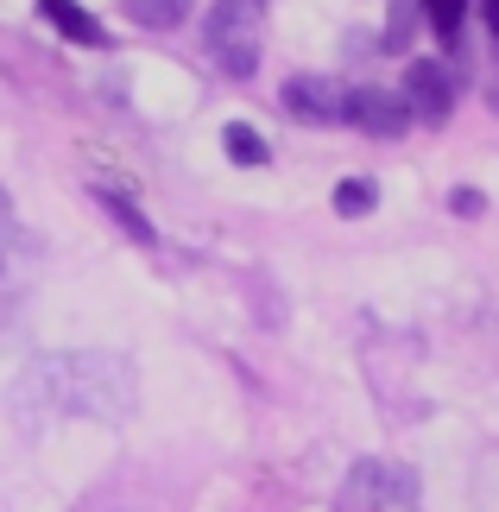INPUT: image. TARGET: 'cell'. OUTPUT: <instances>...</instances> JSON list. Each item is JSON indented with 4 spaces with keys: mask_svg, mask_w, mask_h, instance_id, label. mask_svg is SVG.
Instances as JSON below:
<instances>
[{
    "mask_svg": "<svg viewBox=\"0 0 499 512\" xmlns=\"http://www.w3.org/2000/svg\"><path fill=\"white\" fill-rule=\"evenodd\" d=\"M133 367L121 354H38L13 380V418L45 430L57 418H133Z\"/></svg>",
    "mask_w": 499,
    "mask_h": 512,
    "instance_id": "obj_1",
    "label": "cell"
},
{
    "mask_svg": "<svg viewBox=\"0 0 499 512\" xmlns=\"http://www.w3.org/2000/svg\"><path fill=\"white\" fill-rule=\"evenodd\" d=\"M203 45L222 76H253L259 70V7L247 0H215L203 19Z\"/></svg>",
    "mask_w": 499,
    "mask_h": 512,
    "instance_id": "obj_2",
    "label": "cell"
},
{
    "mask_svg": "<svg viewBox=\"0 0 499 512\" xmlns=\"http://www.w3.org/2000/svg\"><path fill=\"white\" fill-rule=\"evenodd\" d=\"M417 500V475L411 468H398L386 456H367V462H354V475L342 487V506L348 512H386V506H411Z\"/></svg>",
    "mask_w": 499,
    "mask_h": 512,
    "instance_id": "obj_3",
    "label": "cell"
},
{
    "mask_svg": "<svg viewBox=\"0 0 499 512\" xmlns=\"http://www.w3.org/2000/svg\"><path fill=\"white\" fill-rule=\"evenodd\" d=\"M342 121L373 133V140H398V133L411 127V108H405V95H392V89H354L342 102Z\"/></svg>",
    "mask_w": 499,
    "mask_h": 512,
    "instance_id": "obj_4",
    "label": "cell"
},
{
    "mask_svg": "<svg viewBox=\"0 0 499 512\" xmlns=\"http://www.w3.org/2000/svg\"><path fill=\"white\" fill-rule=\"evenodd\" d=\"M405 108H417L424 121H443L455 108V70L443 57H411L405 64Z\"/></svg>",
    "mask_w": 499,
    "mask_h": 512,
    "instance_id": "obj_5",
    "label": "cell"
},
{
    "mask_svg": "<svg viewBox=\"0 0 499 512\" xmlns=\"http://www.w3.org/2000/svg\"><path fill=\"white\" fill-rule=\"evenodd\" d=\"M278 102H285V114L304 121V127H335V121H342L348 89H335L329 76H291V83L278 89Z\"/></svg>",
    "mask_w": 499,
    "mask_h": 512,
    "instance_id": "obj_6",
    "label": "cell"
},
{
    "mask_svg": "<svg viewBox=\"0 0 499 512\" xmlns=\"http://www.w3.org/2000/svg\"><path fill=\"white\" fill-rule=\"evenodd\" d=\"M38 13L51 19L57 32L70 38V45H108V32H102V19H89L76 0H38Z\"/></svg>",
    "mask_w": 499,
    "mask_h": 512,
    "instance_id": "obj_7",
    "label": "cell"
},
{
    "mask_svg": "<svg viewBox=\"0 0 499 512\" xmlns=\"http://www.w3.org/2000/svg\"><path fill=\"white\" fill-rule=\"evenodd\" d=\"M222 146H228V159L234 165H272V146H266V133H259V127H247V121H228L222 127Z\"/></svg>",
    "mask_w": 499,
    "mask_h": 512,
    "instance_id": "obj_8",
    "label": "cell"
},
{
    "mask_svg": "<svg viewBox=\"0 0 499 512\" xmlns=\"http://www.w3.org/2000/svg\"><path fill=\"white\" fill-rule=\"evenodd\" d=\"M26 279H32V272H26V260H19V253H7V247H0V329L13 323L19 298H26Z\"/></svg>",
    "mask_w": 499,
    "mask_h": 512,
    "instance_id": "obj_9",
    "label": "cell"
},
{
    "mask_svg": "<svg viewBox=\"0 0 499 512\" xmlns=\"http://www.w3.org/2000/svg\"><path fill=\"white\" fill-rule=\"evenodd\" d=\"M417 7H424V19L436 26V38H443L449 51L462 45V26H468V0H417Z\"/></svg>",
    "mask_w": 499,
    "mask_h": 512,
    "instance_id": "obj_10",
    "label": "cell"
},
{
    "mask_svg": "<svg viewBox=\"0 0 499 512\" xmlns=\"http://www.w3.org/2000/svg\"><path fill=\"white\" fill-rule=\"evenodd\" d=\"M127 13L139 26H152V32H171V26L190 19V0H127Z\"/></svg>",
    "mask_w": 499,
    "mask_h": 512,
    "instance_id": "obj_11",
    "label": "cell"
},
{
    "mask_svg": "<svg viewBox=\"0 0 499 512\" xmlns=\"http://www.w3.org/2000/svg\"><path fill=\"white\" fill-rule=\"evenodd\" d=\"M373 203H379L373 177H348V184H335V209H342V215H367Z\"/></svg>",
    "mask_w": 499,
    "mask_h": 512,
    "instance_id": "obj_12",
    "label": "cell"
},
{
    "mask_svg": "<svg viewBox=\"0 0 499 512\" xmlns=\"http://www.w3.org/2000/svg\"><path fill=\"white\" fill-rule=\"evenodd\" d=\"M102 209H114V222H121L127 234H139V241H152V228H146V222H139V215H133V203H127V196L102 190Z\"/></svg>",
    "mask_w": 499,
    "mask_h": 512,
    "instance_id": "obj_13",
    "label": "cell"
},
{
    "mask_svg": "<svg viewBox=\"0 0 499 512\" xmlns=\"http://www.w3.org/2000/svg\"><path fill=\"white\" fill-rule=\"evenodd\" d=\"M449 209H455V215H481L487 196H481V190H449Z\"/></svg>",
    "mask_w": 499,
    "mask_h": 512,
    "instance_id": "obj_14",
    "label": "cell"
},
{
    "mask_svg": "<svg viewBox=\"0 0 499 512\" xmlns=\"http://www.w3.org/2000/svg\"><path fill=\"white\" fill-rule=\"evenodd\" d=\"M7 215H13V203H7V190H0V222H7Z\"/></svg>",
    "mask_w": 499,
    "mask_h": 512,
    "instance_id": "obj_15",
    "label": "cell"
},
{
    "mask_svg": "<svg viewBox=\"0 0 499 512\" xmlns=\"http://www.w3.org/2000/svg\"><path fill=\"white\" fill-rule=\"evenodd\" d=\"M493 108H499V83H493Z\"/></svg>",
    "mask_w": 499,
    "mask_h": 512,
    "instance_id": "obj_16",
    "label": "cell"
},
{
    "mask_svg": "<svg viewBox=\"0 0 499 512\" xmlns=\"http://www.w3.org/2000/svg\"><path fill=\"white\" fill-rule=\"evenodd\" d=\"M247 7H266V0H247Z\"/></svg>",
    "mask_w": 499,
    "mask_h": 512,
    "instance_id": "obj_17",
    "label": "cell"
}]
</instances>
